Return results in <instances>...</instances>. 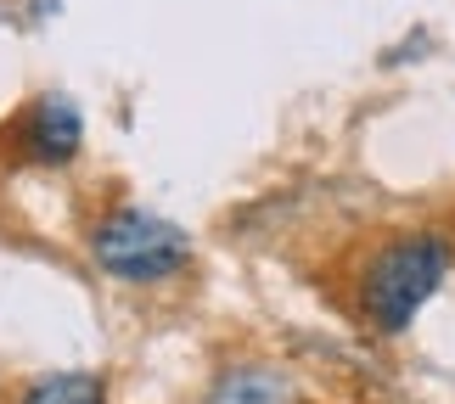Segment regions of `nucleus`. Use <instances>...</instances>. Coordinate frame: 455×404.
<instances>
[{"label":"nucleus","instance_id":"obj_4","mask_svg":"<svg viewBox=\"0 0 455 404\" xmlns=\"http://www.w3.org/2000/svg\"><path fill=\"white\" fill-rule=\"evenodd\" d=\"M23 404H108V388L91 371H68V376H40L23 393Z\"/></svg>","mask_w":455,"mask_h":404},{"label":"nucleus","instance_id":"obj_1","mask_svg":"<svg viewBox=\"0 0 455 404\" xmlns=\"http://www.w3.org/2000/svg\"><path fill=\"white\" fill-rule=\"evenodd\" d=\"M450 270V242L433 236V231H416V236H399L388 242L360 275V309L377 331H405L422 304L439 292V281Z\"/></svg>","mask_w":455,"mask_h":404},{"label":"nucleus","instance_id":"obj_5","mask_svg":"<svg viewBox=\"0 0 455 404\" xmlns=\"http://www.w3.org/2000/svg\"><path fill=\"white\" fill-rule=\"evenodd\" d=\"M214 404H287V388L265 371H242V376H225Z\"/></svg>","mask_w":455,"mask_h":404},{"label":"nucleus","instance_id":"obj_2","mask_svg":"<svg viewBox=\"0 0 455 404\" xmlns=\"http://www.w3.org/2000/svg\"><path fill=\"white\" fill-rule=\"evenodd\" d=\"M91 258H96V270H108L113 281L152 287V281H169L191 265V236L180 225L147 214V208H113L91 231Z\"/></svg>","mask_w":455,"mask_h":404},{"label":"nucleus","instance_id":"obj_3","mask_svg":"<svg viewBox=\"0 0 455 404\" xmlns=\"http://www.w3.org/2000/svg\"><path fill=\"white\" fill-rule=\"evenodd\" d=\"M84 140V118H79V101L51 91L28 107L23 118V152L34 157V163H68V157L79 152Z\"/></svg>","mask_w":455,"mask_h":404}]
</instances>
